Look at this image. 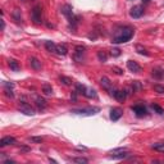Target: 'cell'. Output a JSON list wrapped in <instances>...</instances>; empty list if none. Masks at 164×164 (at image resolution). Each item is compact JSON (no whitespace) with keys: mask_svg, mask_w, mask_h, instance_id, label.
Returning a JSON list of instances; mask_svg holds the SVG:
<instances>
[{"mask_svg":"<svg viewBox=\"0 0 164 164\" xmlns=\"http://www.w3.org/2000/svg\"><path fill=\"white\" fill-rule=\"evenodd\" d=\"M133 36V28L132 27H122L115 31L114 36H113V43L114 44H123L130 41Z\"/></svg>","mask_w":164,"mask_h":164,"instance_id":"cell-1","label":"cell"},{"mask_svg":"<svg viewBox=\"0 0 164 164\" xmlns=\"http://www.w3.org/2000/svg\"><path fill=\"white\" fill-rule=\"evenodd\" d=\"M99 112H100V108H97V106H90V108H83V109H73L71 113L77 114V115H86V117H89V115H94Z\"/></svg>","mask_w":164,"mask_h":164,"instance_id":"cell-2","label":"cell"},{"mask_svg":"<svg viewBox=\"0 0 164 164\" xmlns=\"http://www.w3.org/2000/svg\"><path fill=\"white\" fill-rule=\"evenodd\" d=\"M18 109L23 113V114H26V115H34L35 114L34 108H32L30 104L25 103V101H21V103L18 104Z\"/></svg>","mask_w":164,"mask_h":164,"instance_id":"cell-3","label":"cell"},{"mask_svg":"<svg viewBox=\"0 0 164 164\" xmlns=\"http://www.w3.org/2000/svg\"><path fill=\"white\" fill-rule=\"evenodd\" d=\"M31 18L34 21L36 25H40L43 21H41V7L40 5H36V7L32 9V13H31Z\"/></svg>","mask_w":164,"mask_h":164,"instance_id":"cell-4","label":"cell"},{"mask_svg":"<svg viewBox=\"0 0 164 164\" xmlns=\"http://www.w3.org/2000/svg\"><path fill=\"white\" fill-rule=\"evenodd\" d=\"M142 14H144V8H142L141 5H136V7H133L132 9L130 10V16L132 17V18H140Z\"/></svg>","mask_w":164,"mask_h":164,"instance_id":"cell-5","label":"cell"},{"mask_svg":"<svg viewBox=\"0 0 164 164\" xmlns=\"http://www.w3.org/2000/svg\"><path fill=\"white\" fill-rule=\"evenodd\" d=\"M127 68L133 73H140L141 72V67H140L135 60H128L127 62Z\"/></svg>","mask_w":164,"mask_h":164,"instance_id":"cell-6","label":"cell"},{"mask_svg":"<svg viewBox=\"0 0 164 164\" xmlns=\"http://www.w3.org/2000/svg\"><path fill=\"white\" fill-rule=\"evenodd\" d=\"M122 114H123V110L122 109L113 108L110 110V119H112V121H118V119L122 117Z\"/></svg>","mask_w":164,"mask_h":164,"instance_id":"cell-7","label":"cell"},{"mask_svg":"<svg viewBox=\"0 0 164 164\" xmlns=\"http://www.w3.org/2000/svg\"><path fill=\"white\" fill-rule=\"evenodd\" d=\"M16 139L14 137H10V136H5L3 137L1 140H0V146L1 148H4V146H8V145H14L16 144Z\"/></svg>","mask_w":164,"mask_h":164,"instance_id":"cell-8","label":"cell"},{"mask_svg":"<svg viewBox=\"0 0 164 164\" xmlns=\"http://www.w3.org/2000/svg\"><path fill=\"white\" fill-rule=\"evenodd\" d=\"M100 83H101V87H103L104 90H106V91H109V92L113 90V87H112V82H110V80L108 78V77H101Z\"/></svg>","mask_w":164,"mask_h":164,"instance_id":"cell-9","label":"cell"},{"mask_svg":"<svg viewBox=\"0 0 164 164\" xmlns=\"http://www.w3.org/2000/svg\"><path fill=\"white\" fill-rule=\"evenodd\" d=\"M132 112L135 113L137 117H144V115H146V109H145L144 105H135V106H132Z\"/></svg>","mask_w":164,"mask_h":164,"instance_id":"cell-10","label":"cell"},{"mask_svg":"<svg viewBox=\"0 0 164 164\" xmlns=\"http://www.w3.org/2000/svg\"><path fill=\"white\" fill-rule=\"evenodd\" d=\"M113 96H114L118 101L123 103V101L126 100V97H127V92L124 91V90H115L114 94H113Z\"/></svg>","mask_w":164,"mask_h":164,"instance_id":"cell-11","label":"cell"},{"mask_svg":"<svg viewBox=\"0 0 164 164\" xmlns=\"http://www.w3.org/2000/svg\"><path fill=\"white\" fill-rule=\"evenodd\" d=\"M62 13L64 14L67 18H71V17H73V10H72V7L71 5H63L62 7Z\"/></svg>","mask_w":164,"mask_h":164,"instance_id":"cell-12","label":"cell"},{"mask_svg":"<svg viewBox=\"0 0 164 164\" xmlns=\"http://www.w3.org/2000/svg\"><path fill=\"white\" fill-rule=\"evenodd\" d=\"M30 64H31V67L34 68L35 71H40L41 67H43V65H41V62L38 60L37 58H31L30 59Z\"/></svg>","mask_w":164,"mask_h":164,"instance_id":"cell-13","label":"cell"},{"mask_svg":"<svg viewBox=\"0 0 164 164\" xmlns=\"http://www.w3.org/2000/svg\"><path fill=\"white\" fill-rule=\"evenodd\" d=\"M35 101H36V105H37L38 109H45L47 106V101L45 99H43V97H40V96L35 97Z\"/></svg>","mask_w":164,"mask_h":164,"instance_id":"cell-14","label":"cell"},{"mask_svg":"<svg viewBox=\"0 0 164 164\" xmlns=\"http://www.w3.org/2000/svg\"><path fill=\"white\" fill-rule=\"evenodd\" d=\"M56 53H58L59 55L65 56V55L68 54V49L65 47V45H62V44H59V45H56Z\"/></svg>","mask_w":164,"mask_h":164,"instance_id":"cell-15","label":"cell"},{"mask_svg":"<svg viewBox=\"0 0 164 164\" xmlns=\"http://www.w3.org/2000/svg\"><path fill=\"white\" fill-rule=\"evenodd\" d=\"M45 47L49 53H56V45L53 41H46L45 43Z\"/></svg>","mask_w":164,"mask_h":164,"instance_id":"cell-16","label":"cell"},{"mask_svg":"<svg viewBox=\"0 0 164 164\" xmlns=\"http://www.w3.org/2000/svg\"><path fill=\"white\" fill-rule=\"evenodd\" d=\"M9 67H10V69H12V71H14V72H18V71L21 69L18 62L14 60V59H9Z\"/></svg>","mask_w":164,"mask_h":164,"instance_id":"cell-17","label":"cell"},{"mask_svg":"<svg viewBox=\"0 0 164 164\" xmlns=\"http://www.w3.org/2000/svg\"><path fill=\"white\" fill-rule=\"evenodd\" d=\"M12 17H13L14 18V21H16V22H22V14H21V10L19 9H14L13 10V13H12Z\"/></svg>","mask_w":164,"mask_h":164,"instance_id":"cell-18","label":"cell"},{"mask_svg":"<svg viewBox=\"0 0 164 164\" xmlns=\"http://www.w3.org/2000/svg\"><path fill=\"white\" fill-rule=\"evenodd\" d=\"M124 151H127L126 148H119V149H114V150L109 151V154H110V158H114V156H117V155H119V154L124 153Z\"/></svg>","mask_w":164,"mask_h":164,"instance_id":"cell-19","label":"cell"},{"mask_svg":"<svg viewBox=\"0 0 164 164\" xmlns=\"http://www.w3.org/2000/svg\"><path fill=\"white\" fill-rule=\"evenodd\" d=\"M41 90H43V92L45 95H47V96H50V95H53V87L50 85H47V83H45V85H43V87H41Z\"/></svg>","mask_w":164,"mask_h":164,"instance_id":"cell-20","label":"cell"},{"mask_svg":"<svg viewBox=\"0 0 164 164\" xmlns=\"http://www.w3.org/2000/svg\"><path fill=\"white\" fill-rule=\"evenodd\" d=\"M136 51L139 53V54L145 55V56H149V55H150V53H149L148 50L145 49V47H142L141 45H136Z\"/></svg>","mask_w":164,"mask_h":164,"instance_id":"cell-21","label":"cell"},{"mask_svg":"<svg viewBox=\"0 0 164 164\" xmlns=\"http://www.w3.org/2000/svg\"><path fill=\"white\" fill-rule=\"evenodd\" d=\"M97 58H99L100 62L105 63V62L108 60V54H106L105 51H103V50H100V51H97Z\"/></svg>","mask_w":164,"mask_h":164,"instance_id":"cell-22","label":"cell"},{"mask_svg":"<svg viewBox=\"0 0 164 164\" xmlns=\"http://www.w3.org/2000/svg\"><path fill=\"white\" fill-rule=\"evenodd\" d=\"M151 148H153L154 150L159 151V153H164V142H158V144H154Z\"/></svg>","mask_w":164,"mask_h":164,"instance_id":"cell-23","label":"cell"},{"mask_svg":"<svg viewBox=\"0 0 164 164\" xmlns=\"http://www.w3.org/2000/svg\"><path fill=\"white\" fill-rule=\"evenodd\" d=\"M151 108H153L154 112H155V113H158L159 115H163V114H164V109L162 108V106L158 105V104H153V105H151Z\"/></svg>","mask_w":164,"mask_h":164,"instance_id":"cell-24","label":"cell"},{"mask_svg":"<svg viewBox=\"0 0 164 164\" xmlns=\"http://www.w3.org/2000/svg\"><path fill=\"white\" fill-rule=\"evenodd\" d=\"M85 96L86 97H96V91L95 90H92V89H86V91H85Z\"/></svg>","mask_w":164,"mask_h":164,"instance_id":"cell-25","label":"cell"},{"mask_svg":"<svg viewBox=\"0 0 164 164\" xmlns=\"http://www.w3.org/2000/svg\"><path fill=\"white\" fill-rule=\"evenodd\" d=\"M60 82L63 83V85H65V86L72 85V80H71L69 77H65V76H62L60 77Z\"/></svg>","mask_w":164,"mask_h":164,"instance_id":"cell-26","label":"cell"},{"mask_svg":"<svg viewBox=\"0 0 164 164\" xmlns=\"http://www.w3.org/2000/svg\"><path fill=\"white\" fill-rule=\"evenodd\" d=\"M131 87L133 89V92L135 91H140L142 89V86H141V83H140L139 81H133L132 82V86H131Z\"/></svg>","mask_w":164,"mask_h":164,"instance_id":"cell-27","label":"cell"},{"mask_svg":"<svg viewBox=\"0 0 164 164\" xmlns=\"http://www.w3.org/2000/svg\"><path fill=\"white\" fill-rule=\"evenodd\" d=\"M86 86H83V85H81V83H78V85L76 86V91L78 92V94H82V95H85V91H86Z\"/></svg>","mask_w":164,"mask_h":164,"instance_id":"cell-28","label":"cell"},{"mask_svg":"<svg viewBox=\"0 0 164 164\" xmlns=\"http://www.w3.org/2000/svg\"><path fill=\"white\" fill-rule=\"evenodd\" d=\"M72 162L73 163H78V164H86L89 160L86 159V158H73Z\"/></svg>","mask_w":164,"mask_h":164,"instance_id":"cell-29","label":"cell"},{"mask_svg":"<svg viewBox=\"0 0 164 164\" xmlns=\"http://www.w3.org/2000/svg\"><path fill=\"white\" fill-rule=\"evenodd\" d=\"M5 96H7V97H10V99H12V97H14V92H13V89H9V87H7V89H5Z\"/></svg>","mask_w":164,"mask_h":164,"instance_id":"cell-30","label":"cell"},{"mask_svg":"<svg viewBox=\"0 0 164 164\" xmlns=\"http://www.w3.org/2000/svg\"><path fill=\"white\" fill-rule=\"evenodd\" d=\"M154 90L158 92V94H164V86L162 85H154Z\"/></svg>","mask_w":164,"mask_h":164,"instance_id":"cell-31","label":"cell"},{"mask_svg":"<svg viewBox=\"0 0 164 164\" xmlns=\"http://www.w3.org/2000/svg\"><path fill=\"white\" fill-rule=\"evenodd\" d=\"M112 71L115 74H118V76H122V74H123V69H121V68H118V67H112Z\"/></svg>","mask_w":164,"mask_h":164,"instance_id":"cell-32","label":"cell"},{"mask_svg":"<svg viewBox=\"0 0 164 164\" xmlns=\"http://www.w3.org/2000/svg\"><path fill=\"white\" fill-rule=\"evenodd\" d=\"M153 76L156 77V78H160V77H163V73L160 71H153Z\"/></svg>","mask_w":164,"mask_h":164,"instance_id":"cell-33","label":"cell"},{"mask_svg":"<svg viewBox=\"0 0 164 164\" xmlns=\"http://www.w3.org/2000/svg\"><path fill=\"white\" fill-rule=\"evenodd\" d=\"M31 141L40 144V142H43V137H31Z\"/></svg>","mask_w":164,"mask_h":164,"instance_id":"cell-34","label":"cell"},{"mask_svg":"<svg viewBox=\"0 0 164 164\" xmlns=\"http://www.w3.org/2000/svg\"><path fill=\"white\" fill-rule=\"evenodd\" d=\"M112 55L113 56H119V55H121V50H119V49H113L112 50Z\"/></svg>","mask_w":164,"mask_h":164,"instance_id":"cell-35","label":"cell"},{"mask_svg":"<svg viewBox=\"0 0 164 164\" xmlns=\"http://www.w3.org/2000/svg\"><path fill=\"white\" fill-rule=\"evenodd\" d=\"M76 51L78 53V54H83V51H85V47H83V46H76Z\"/></svg>","mask_w":164,"mask_h":164,"instance_id":"cell-36","label":"cell"},{"mask_svg":"<svg viewBox=\"0 0 164 164\" xmlns=\"http://www.w3.org/2000/svg\"><path fill=\"white\" fill-rule=\"evenodd\" d=\"M4 86H5V87L13 89V87H14V83H9V82H5V83H4Z\"/></svg>","mask_w":164,"mask_h":164,"instance_id":"cell-37","label":"cell"},{"mask_svg":"<svg viewBox=\"0 0 164 164\" xmlns=\"http://www.w3.org/2000/svg\"><path fill=\"white\" fill-rule=\"evenodd\" d=\"M4 163H5V164H13V163H14V160H5Z\"/></svg>","mask_w":164,"mask_h":164,"instance_id":"cell-38","label":"cell"},{"mask_svg":"<svg viewBox=\"0 0 164 164\" xmlns=\"http://www.w3.org/2000/svg\"><path fill=\"white\" fill-rule=\"evenodd\" d=\"M141 1H142V4H149L151 0H141Z\"/></svg>","mask_w":164,"mask_h":164,"instance_id":"cell-39","label":"cell"},{"mask_svg":"<svg viewBox=\"0 0 164 164\" xmlns=\"http://www.w3.org/2000/svg\"><path fill=\"white\" fill-rule=\"evenodd\" d=\"M5 28V23H4V21L1 19V30H4Z\"/></svg>","mask_w":164,"mask_h":164,"instance_id":"cell-40","label":"cell"},{"mask_svg":"<svg viewBox=\"0 0 164 164\" xmlns=\"http://www.w3.org/2000/svg\"><path fill=\"white\" fill-rule=\"evenodd\" d=\"M130 1H133V0H130Z\"/></svg>","mask_w":164,"mask_h":164,"instance_id":"cell-41","label":"cell"}]
</instances>
